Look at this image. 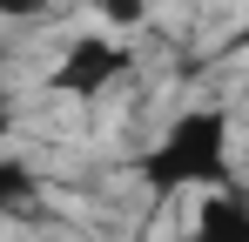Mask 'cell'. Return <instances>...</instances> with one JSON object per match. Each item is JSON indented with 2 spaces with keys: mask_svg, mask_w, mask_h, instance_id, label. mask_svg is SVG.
Instances as JSON below:
<instances>
[{
  "mask_svg": "<svg viewBox=\"0 0 249 242\" xmlns=\"http://www.w3.org/2000/svg\"><path fill=\"white\" fill-rule=\"evenodd\" d=\"M115 74H128V47H115V40L88 34L68 47V61H61V74H47V87H61V94H101Z\"/></svg>",
  "mask_w": 249,
  "mask_h": 242,
  "instance_id": "obj_1",
  "label": "cell"
},
{
  "mask_svg": "<svg viewBox=\"0 0 249 242\" xmlns=\"http://www.w3.org/2000/svg\"><path fill=\"white\" fill-rule=\"evenodd\" d=\"M94 14H108V27H142L148 0H94Z\"/></svg>",
  "mask_w": 249,
  "mask_h": 242,
  "instance_id": "obj_2",
  "label": "cell"
},
{
  "mask_svg": "<svg viewBox=\"0 0 249 242\" xmlns=\"http://www.w3.org/2000/svg\"><path fill=\"white\" fill-rule=\"evenodd\" d=\"M41 7H47V0H0V14H7V20H34Z\"/></svg>",
  "mask_w": 249,
  "mask_h": 242,
  "instance_id": "obj_3",
  "label": "cell"
}]
</instances>
